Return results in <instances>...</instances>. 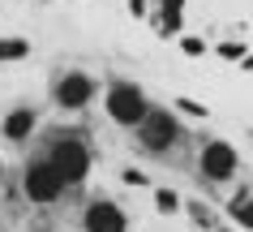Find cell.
<instances>
[{
	"instance_id": "1",
	"label": "cell",
	"mask_w": 253,
	"mask_h": 232,
	"mask_svg": "<svg viewBox=\"0 0 253 232\" xmlns=\"http://www.w3.org/2000/svg\"><path fill=\"white\" fill-rule=\"evenodd\" d=\"M39 155L52 159V168L65 177V185H86L90 181V168H94V142H90V129L82 125H47L39 129Z\"/></svg>"
},
{
	"instance_id": "2",
	"label": "cell",
	"mask_w": 253,
	"mask_h": 232,
	"mask_svg": "<svg viewBox=\"0 0 253 232\" xmlns=\"http://www.w3.org/2000/svg\"><path fill=\"white\" fill-rule=\"evenodd\" d=\"M129 134H133L137 155H146V159H172V150L189 142L185 125H180V112L163 108V103H150V112L129 129Z\"/></svg>"
},
{
	"instance_id": "3",
	"label": "cell",
	"mask_w": 253,
	"mask_h": 232,
	"mask_svg": "<svg viewBox=\"0 0 253 232\" xmlns=\"http://www.w3.org/2000/svg\"><path fill=\"white\" fill-rule=\"evenodd\" d=\"M99 95H103V82L94 78L90 69L82 65H60L52 69V78H47V103H52L56 112H73V116H82V112H90L94 103H99Z\"/></svg>"
},
{
	"instance_id": "4",
	"label": "cell",
	"mask_w": 253,
	"mask_h": 232,
	"mask_svg": "<svg viewBox=\"0 0 253 232\" xmlns=\"http://www.w3.org/2000/svg\"><path fill=\"white\" fill-rule=\"evenodd\" d=\"M17 181H22V198H26V206H56L65 202V177L52 168V159L47 155H26V164H22V172H17Z\"/></svg>"
},
{
	"instance_id": "5",
	"label": "cell",
	"mask_w": 253,
	"mask_h": 232,
	"mask_svg": "<svg viewBox=\"0 0 253 232\" xmlns=\"http://www.w3.org/2000/svg\"><path fill=\"white\" fill-rule=\"evenodd\" d=\"M198 177L206 189H223L240 177V150L227 138H202L198 142Z\"/></svg>"
},
{
	"instance_id": "6",
	"label": "cell",
	"mask_w": 253,
	"mask_h": 232,
	"mask_svg": "<svg viewBox=\"0 0 253 232\" xmlns=\"http://www.w3.org/2000/svg\"><path fill=\"white\" fill-rule=\"evenodd\" d=\"M150 103H155V99H150L137 82H129V78H112V82L103 86V116L116 125V129H133V125L150 112Z\"/></svg>"
},
{
	"instance_id": "7",
	"label": "cell",
	"mask_w": 253,
	"mask_h": 232,
	"mask_svg": "<svg viewBox=\"0 0 253 232\" xmlns=\"http://www.w3.org/2000/svg\"><path fill=\"white\" fill-rule=\"evenodd\" d=\"M78 224H82V232H133L129 206L120 198H112V193H90L78 211Z\"/></svg>"
},
{
	"instance_id": "8",
	"label": "cell",
	"mask_w": 253,
	"mask_h": 232,
	"mask_svg": "<svg viewBox=\"0 0 253 232\" xmlns=\"http://www.w3.org/2000/svg\"><path fill=\"white\" fill-rule=\"evenodd\" d=\"M39 129H43V108L35 99H17V103H9V108L0 112V142H9V146L35 142Z\"/></svg>"
},
{
	"instance_id": "9",
	"label": "cell",
	"mask_w": 253,
	"mask_h": 232,
	"mask_svg": "<svg viewBox=\"0 0 253 232\" xmlns=\"http://www.w3.org/2000/svg\"><path fill=\"white\" fill-rule=\"evenodd\" d=\"M185 13H189V0H155V9H150V30H155V39L172 43L176 35H185Z\"/></svg>"
},
{
	"instance_id": "10",
	"label": "cell",
	"mask_w": 253,
	"mask_h": 232,
	"mask_svg": "<svg viewBox=\"0 0 253 232\" xmlns=\"http://www.w3.org/2000/svg\"><path fill=\"white\" fill-rule=\"evenodd\" d=\"M180 215H189V224H193L198 232H211V228L223 224V215H219L206 198H185V211H180Z\"/></svg>"
},
{
	"instance_id": "11",
	"label": "cell",
	"mask_w": 253,
	"mask_h": 232,
	"mask_svg": "<svg viewBox=\"0 0 253 232\" xmlns=\"http://www.w3.org/2000/svg\"><path fill=\"white\" fill-rule=\"evenodd\" d=\"M35 56V43L26 35H0V65H22Z\"/></svg>"
},
{
	"instance_id": "12",
	"label": "cell",
	"mask_w": 253,
	"mask_h": 232,
	"mask_svg": "<svg viewBox=\"0 0 253 232\" xmlns=\"http://www.w3.org/2000/svg\"><path fill=\"white\" fill-rule=\"evenodd\" d=\"M155 211H159L163 219H172L185 211V198H180V189L176 185H155Z\"/></svg>"
},
{
	"instance_id": "13",
	"label": "cell",
	"mask_w": 253,
	"mask_h": 232,
	"mask_svg": "<svg viewBox=\"0 0 253 232\" xmlns=\"http://www.w3.org/2000/svg\"><path fill=\"white\" fill-rule=\"evenodd\" d=\"M211 52L219 56V60H227V65H240L245 56H249V43H245V35H227V39H219V43H211Z\"/></svg>"
},
{
	"instance_id": "14",
	"label": "cell",
	"mask_w": 253,
	"mask_h": 232,
	"mask_svg": "<svg viewBox=\"0 0 253 232\" xmlns=\"http://www.w3.org/2000/svg\"><path fill=\"white\" fill-rule=\"evenodd\" d=\"M223 219L236 224L240 232H253V193L245 198V202H236V206H223Z\"/></svg>"
},
{
	"instance_id": "15",
	"label": "cell",
	"mask_w": 253,
	"mask_h": 232,
	"mask_svg": "<svg viewBox=\"0 0 253 232\" xmlns=\"http://www.w3.org/2000/svg\"><path fill=\"white\" fill-rule=\"evenodd\" d=\"M172 108L180 112L185 121H211V108H206V103H198V99H189V95H176Z\"/></svg>"
},
{
	"instance_id": "16",
	"label": "cell",
	"mask_w": 253,
	"mask_h": 232,
	"mask_svg": "<svg viewBox=\"0 0 253 232\" xmlns=\"http://www.w3.org/2000/svg\"><path fill=\"white\" fill-rule=\"evenodd\" d=\"M176 47H180V56H189V60L211 56V43L202 39V35H176Z\"/></svg>"
},
{
	"instance_id": "17",
	"label": "cell",
	"mask_w": 253,
	"mask_h": 232,
	"mask_svg": "<svg viewBox=\"0 0 253 232\" xmlns=\"http://www.w3.org/2000/svg\"><path fill=\"white\" fill-rule=\"evenodd\" d=\"M120 185H129V189H155L150 172H146V168H133V164L120 168Z\"/></svg>"
},
{
	"instance_id": "18",
	"label": "cell",
	"mask_w": 253,
	"mask_h": 232,
	"mask_svg": "<svg viewBox=\"0 0 253 232\" xmlns=\"http://www.w3.org/2000/svg\"><path fill=\"white\" fill-rule=\"evenodd\" d=\"M150 9H155V0H125V13L133 17V22H146Z\"/></svg>"
},
{
	"instance_id": "19",
	"label": "cell",
	"mask_w": 253,
	"mask_h": 232,
	"mask_svg": "<svg viewBox=\"0 0 253 232\" xmlns=\"http://www.w3.org/2000/svg\"><path fill=\"white\" fill-rule=\"evenodd\" d=\"M0 181H4V159H0Z\"/></svg>"
},
{
	"instance_id": "20",
	"label": "cell",
	"mask_w": 253,
	"mask_h": 232,
	"mask_svg": "<svg viewBox=\"0 0 253 232\" xmlns=\"http://www.w3.org/2000/svg\"><path fill=\"white\" fill-rule=\"evenodd\" d=\"M39 4H43V0H39Z\"/></svg>"
}]
</instances>
